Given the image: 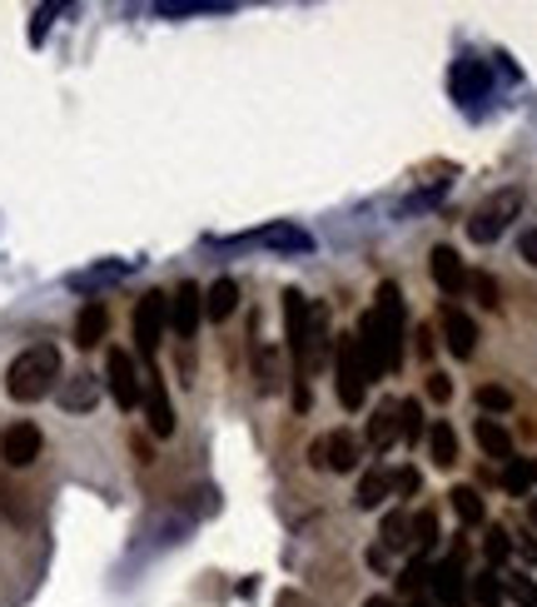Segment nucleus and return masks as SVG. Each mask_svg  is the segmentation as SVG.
Wrapping results in <instances>:
<instances>
[{
  "label": "nucleus",
  "mask_w": 537,
  "mask_h": 607,
  "mask_svg": "<svg viewBox=\"0 0 537 607\" xmlns=\"http://www.w3.org/2000/svg\"><path fill=\"white\" fill-rule=\"evenodd\" d=\"M374 299L378 304L363 314L359 334H353L369 379L398 374V363H403V294H398V284H378Z\"/></svg>",
  "instance_id": "1"
},
{
  "label": "nucleus",
  "mask_w": 537,
  "mask_h": 607,
  "mask_svg": "<svg viewBox=\"0 0 537 607\" xmlns=\"http://www.w3.org/2000/svg\"><path fill=\"white\" fill-rule=\"evenodd\" d=\"M60 384V349L55 344H30L25 354H15L5 369V394L15 404H40L50 398V388Z\"/></svg>",
  "instance_id": "2"
},
{
  "label": "nucleus",
  "mask_w": 537,
  "mask_h": 607,
  "mask_svg": "<svg viewBox=\"0 0 537 607\" xmlns=\"http://www.w3.org/2000/svg\"><path fill=\"white\" fill-rule=\"evenodd\" d=\"M369 369H363L359 359V339L353 334H344L339 349H334V388H339V404L344 409H363V398H369Z\"/></svg>",
  "instance_id": "3"
},
{
  "label": "nucleus",
  "mask_w": 537,
  "mask_h": 607,
  "mask_svg": "<svg viewBox=\"0 0 537 607\" xmlns=\"http://www.w3.org/2000/svg\"><path fill=\"white\" fill-rule=\"evenodd\" d=\"M517 210H523V195H517V189L492 195L488 205H478V214L467 220V239H473V245H492V239H498V234L517 220Z\"/></svg>",
  "instance_id": "4"
},
{
  "label": "nucleus",
  "mask_w": 537,
  "mask_h": 607,
  "mask_svg": "<svg viewBox=\"0 0 537 607\" xmlns=\"http://www.w3.org/2000/svg\"><path fill=\"white\" fill-rule=\"evenodd\" d=\"M164 329H170V294L150 289L140 304H135V349H140L145 359H154V354H160Z\"/></svg>",
  "instance_id": "5"
},
{
  "label": "nucleus",
  "mask_w": 537,
  "mask_h": 607,
  "mask_svg": "<svg viewBox=\"0 0 537 607\" xmlns=\"http://www.w3.org/2000/svg\"><path fill=\"white\" fill-rule=\"evenodd\" d=\"M105 388L115 398V409H140V394H145V374L135 369L129 349H110L105 354Z\"/></svg>",
  "instance_id": "6"
},
{
  "label": "nucleus",
  "mask_w": 537,
  "mask_h": 607,
  "mask_svg": "<svg viewBox=\"0 0 537 607\" xmlns=\"http://www.w3.org/2000/svg\"><path fill=\"white\" fill-rule=\"evenodd\" d=\"M428 597H433L438 607H473V593H467V572H463V548H458L453 558L433 562Z\"/></svg>",
  "instance_id": "7"
},
{
  "label": "nucleus",
  "mask_w": 537,
  "mask_h": 607,
  "mask_svg": "<svg viewBox=\"0 0 537 607\" xmlns=\"http://www.w3.org/2000/svg\"><path fill=\"white\" fill-rule=\"evenodd\" d=\"M40 448H46V433H40L30 419L11 423V429L0 433V463L5 468H30L40 458Z\"/></svg>",
  "instance_id": "8"
},
{
  "label": "nucleus",
  "mask_w": 537,
  "mask_h": 607,
  "mask_svg": "<svg viewBox=\"0 0 537 607\" xmlns=\"http://www.w3.org/2000/svg\"><path fill=\"white\" fill-rule=\"evenodd\" d=\"M309 458H314V468H328V473H353V468H359V438L344 433V429H334V433L319 438Z\"/></svg>",
  "instance_id": "9"
},
{
  "label": "nucleus",
  "mask_w": 537,
  "mask_h": 607,
  "mask_svg": "<svg viewBox=\"0 0 537 607\" xmlns=\"http://www.w3.org/2000/svg\"><path fill=\"white\" fill-rule=\"evenodd\" d=\"M140 404H145V419H150V433H154V438H170V433H175V404H170V394H164L160 369H145V394H140Z\"/></svg>",
  "instance_id": "10"
},
{
  "label": "nucleus",
  "mask_w": 537,
  "mask_h": 607,
  "mask_svg": "<svg viewBox=\"0 0 537 607\" xmlns=\"http://www.w3.org/2000/svg\"><path fill=\"white\" fill-rule=\"evenodd\" d=\"M448 85H453V100H458V106H483V100H488V90H492L488 65H483V60H473V55L458 60L453 75H448Z\"/></svg>",
  "instance_id": "11"
},
{
  "label": "nucleus",
  "mask_w": 537,
  "mask_h": 607,
  "mask_svg": "<svg viewBox=\"0 0 537 607\" xmlns=\"http://www.w3.org/2000/svg\"><path fill=\"white\" fill-rule=\"evenodd\" d=\"M199 319H204V294H199V284L185 280L175 294H170V329H175L179 339H195Z\"/></svg>",
  "instance_id": "12"
},
{
  "label": "nucleus",
  "mask_w": 537,
  "mask_h": 607,
  "mask_svg": "<svg viewBox=\"0 0 537 607\" xmlns=\"http://www.w3.org/2000/svg\"><path fill=\"white\" fill-rule=\"evenodd\" d=\"M428 269H433V284H438V289H444L448 299L467 289V269H463V259H458V249H453V245H433Z\"/></svg>",
  "instance_id": "13"
},
{
  "label": "nucleus",
  "mask_w": 537,
  "mask_h": 607,
  "mask_svg": "<svg viewBox=\"0 0 537 607\" xmlns=\"http://www.w3.org/2000/svg\"><path fill=\"white\" fill-rule=\"evenodd\" d=\"M444 339H448V354H453V359H473V349H478V324H473L463 309L448 304L444 309Z\"/></svg>",
  "instance_id": "14"
},
{
  "label": "nucleus",
  "mask_w": 537,
  "mask_h": 607,
  "mask_svg": "<svg viewBox=\"0 0 537 607\" xmlns=\"http://www.w3.org/2000/svg\"><path fill=\"white\" fill-rule=\"evenodd\" d=\"M105 329H110V309L100 299H90L80 314H75V344H80V349H100V344H105Z\"/></svg>",
  "instance_id": "15"
},
{
  "label": "nucleus",
  "mask_w": 537,
  "mask_h": 607,
  "mask_svg": "<svg viewBox=\"0 0 537 607\" xmlns=\"http://www.w3.org/2000/svg\"><path fill=\"white\" fill-rule=\"evenodd\" d=\"M254 239L268 245V249H284V255H309V249H314L309 230H299V224H268V230H259Z\"/></svg>",
  "instance_id": "16"
},
{
  "label": "nucleus",
  "mask_w": 537,
  "mask_h": 607,
  "mask_svg": "<svg viewBox=\"0 0 537 607\" xmlns=\"http://www.w3.org/2000/svg\"><path fill=\"white\" fill-rule=\"evenodd\" d=\"M473 438H478V448L488 458H498V463H508V458H513V433L502 429L498 419H478V423H473Z\"/></svg>",
  "instance_id": "17"
},
{
  "label": "nucleus",
  "mask_w": 537,
  "mask_h": 607,
  "mask_svg": "<svg viewBox=\"0 0 537 607\" xmlns=\"http://www.w3.org/2000/svg\"><path fill=\"white\" fill-rule=\"evenodd\" d=\"M95 398H100V379L95 374H71L65 379V388H60V404H65L71 413L95 409Z\"/></svg>",
  "instance_id": "18"
},
{
  "label": "nucleus",
  "mask_w": 537,
  "mask_h": 607,
  "mask_svg": "<svg viewBox=\"0 0 537 607\" xmlns=\"http://www.w3.org/2000/svg\"><path fill=\"white\" fill-rule=\"evenodd\" d=\"M384 498H394V473L378 463V468H369V473H363V483H359V508H369V513H374V508H384Z\"/></svg>",
  "instance_id": "19"
},
{
  "label": "nucleus",
  "mask_w": 537,
  "mask_h": 607,
  "mask_svg": "<svg viewBox=\"0 0 537 607\" xmlns=\"http://www.w3.org/2000/svg\"><path fill=\"white\" fill-rule=\"evenodd\" d=\"M239 309V284L234 280H214L210 294H204V319H214V324H224V319Z\"/></svg>",
  "instance_id": "20"
},
{
  "label": "nucleus",
  "mask_w": 537,
  "mask_h": 607,
  "mask_svg": "<svg viewBox=\"0 0 537 607\" xmlns=\"http://www.w3.org/2000/svg\"><path fill=\"white\" fill-rule=\"evenodd\" d=\"M428 454H433V463L438 468H453L458 463V433H453V423H433L428 429Z\"/></svg>",
  "instance_id": "21"
},
{
  "label": "nucleus",
  "mask_w": 537,
  "mask_h": 607,
  "mask_svg": "<svg viewBox=\"0 0 537 607\" xmlns=\"http://www.w3.org/2000/svg\"><path fill=\"white\" fill-rule=\"evenodd\" d=\"M438 537H444V533H438V513H433V508H423V513L409 518V543L419 548V558L438 548Z\"/></svg>",
  "instance_id": "22"
},
{
  "label": "nucleus",
  "mask_w": 537,
  "mask_h": 607,
  "mask_svg": "<svg viewBox=\"0 0 537 607\" xmlns=\"http://www.w3.org/2000/svg\"><path fill=\"white\" fill-rule=\"evenodd\" d=\"M448 498H453V513H458V523H463V528H478L483 518H488V508H483L478 488H467V483H458Z\"/></svg>",
  "instance_id": "23"
},
{
  "label": "nucleus",
  "mask_w": 537,
  "mask_h": 607,
  "mask_svg": "<svg viewBox=\"0 0 537 607\" xmlns=\"http://www.w3.org/2000/svg\"><path fill=\"white\" fill-rule=\"evenodd\" d=\"M394 438H398V404L394 409L384 404V409H374V419H369V444H374V454H384Z\"/></svg>",
  "instance_id": "24"
},
{
  "label": "nucleus",
  "mask_w": 537,
  "mask_h": 607,
  "mask_svg": "<svg viewBox=\"0 0 537 607\" xmlns=\"http://www.w3.org/2000/svg\"><path fill=\"white\" fill-rule=\"evenodd\" d=\"M467 593H473V603L478 607H502L508 603V597H502V572H478V578H473V583H467Z\"/></svg>",
  "instance_id": "25"
},
{
  "label": "nucleus",
  "mask_w": 537,
  "mask_h": 607,
  "mask_svg": "<svg viewBox=\"0 0 537 607\" xmlns=\"http://www.w3.org/2000/svg\"><path fill=\"white\" fill-rule=\"evenodd\" d=\"M502 488L513 493V498H527V488H533V458H508L502 463Z\"/></svg>",
  "instance_id": "26"
},
{
  "label": "nucleus",
  "mask_w": 537,
  "mask_h": 607,
  "mask_svg": "<svg viewBox=\"0 0 537 607\" xmlns=\"http://www.w3.org/2000/svg\"><path fill=\"white\" fill-rule=\"evenodd\" d=\"M398 438L409 448L423 438V404L419 398H403V404H398Z\"/></svg>",
  "instance_id": "27"
},
{
  "label": "nucleus",
  "mask_w": 537,
  "mask_h": 607,
  "mask_svg": "<svg viewBox=\"0 0 537 607\" xmlns=\"http://www.w3.org/2000/svg\"><path fill=\"white\" fill-rule=\"evenodd\" d=\"M378 537H384V543H378V548H384V553L413 548V543H409V513H403V508H394V513L384 518V533H378Z\"/></svg>",
  "instance_id": "28"
},
{
  "label": "nucleus",
  "mask_w": 537,
  "mask_h": 607,
  "mask_svg": "<svg viewBox=\"0 0 537 607\" xmlns=\"http://www.w3.org/2000/svg\"><path fill=\"white\" fill-rule=\"evenodd\" d=\"M502 597L517 607H537V583L527 572H502Z\"/></svg>",
  "instance_id": "29"
},
{
  "label": "nucleus",
  "mask_w": 537,
  "mask_h": 607,
  "mask_svg": "<svg viewBox=\"0 0 537 607\" xmlns=\"http://www.w3.org/2000/svg\"><path fill=\"white\" fill-rule=\"evenodd\" d=\"M483 558H488L492 572H498V562L513 558V533H508V528H488V533H483Z\"/></svg>",
  "instance_id": "30"
},
{
  "label": "nucleus",
  "mask_w": 537,
  "mask_h": 607,
  "mask_svg": "<svg viewBox=\"0 0 537 607\" xmlns=\"http://www.w3.org/2000/svg\"><path fill=\"white\" fill-rule=\"evenodd\" d=\"M428 583H433V562L428 558H413L409 568H403V578H398V587H403L409 597H423L428 593Z\"/></svg>",
  "instance_id": "31"
},
{
  "label": "nucleus",
  "mask_w": 537,
  "mask_h": 607,
  "mask_svg": "<svg viewBox=\"0 0 537 607\" xmlns=\"http://www.w3.org/2000/svg\"><path fill=\"white\" fill-rule=\"evenodd\" d=\"M478 409L483 413H508V409H513V394H508L502 384H483L478 388Z\"/></svg>",
  "instance_id": "32"
},
{
  "label": "nucleus",
  "mask_w": 537,
  "mask_h": 607,
  "mask_svg": "<svg viewBox=\"0 0 537 607\" xmlns=\"http://www.w3.org/2000/svg\"><path fill=\"white\" fill-rule=\"evenodd\" d=\"M467 289H473V299L483 304V309H498V280L492 274H467Z\"/></svg>",
  "instance_id": "33"
},
{
  "label": "nucleus",
  "mask_w": 537,
  "mask_h": 607,
  "mask_svg": "<svg viewBox=\"0 0 537 607\" xmlns=\"http://www.w3.org/2000/svg\"><path fill=\"white\" fill-rule=\"evenodd\" d=\"M0 513L11 518V523H25V518H30V513H25V503H21V493H15L5 479H0Z\"/></svg>",
  "instance_id": "34"
},
{
  "label": "nucleus",
  "mask_w": 537,
  "mask_h": 607,
  "mask_svg": "<svg viewBox=\"0 0 537 607\" xmlns=\"http://www.w3.org/2000/svg\"><path fill=\"white\" fill-rule=\"evenodd\" d=\"M394 493H398V498H413V493H419V468H398V473H394Z\"/></svg>",
  "instance_id": "35"
},
{
  "label": "nucleus",
  "mask_w": 537,
  "mask_h": 607,
  "mask_svg": "<svg viewBox=\"0 0 537 607\" xmlns=\"http://www.w3.org/2000/svg\"><path fill=\"white\" fill-rule=\"evenodd\" d=\"M204 11L220 15L224 5H199V0H185V5H175V0H170V5H160V15H204Z\"/></svg>",
  "instance_id": "36"
},
{
  "label": "nucleus",
  "mask_w": 537,
  "mask_h": 607,
  "mask_svg": "<svg viewBox=\"0 0 537 607\" xmlns=\"http://www.w3.org/2000/svg\"><path fill=\"white\" fill-rule=\"evenodd\" d=\"M428 398H433V404H448V398H453V384H448V374H428Z\"/></svg>",
  "instance_id": "37"
},
{
  "label": "nucleus",
  "mask_w": 537,
  "mask_h": 607,
  "mask_svg": "<svg viewBox=\"0 0 537 607\" xmlns=\"http://www.w3.org/2000/svg\"><path fill=\"white\" fill-rule=\"evenodd\" d=\"M523 259L537 269V230H527V234H523Z\"/></svg>",
  "instance_id": "38"
},
{
  "label": "nucleus",
  "mask_w": 537,
  "mask_h": 607,
  "mask_svg": "<svg viewBox=\"0 0 537 607\" xmlns=\"http://www.w3.org/2000/svg\"><path fill=\"white\" fill-rule=\"evenodd\" d=\"M513 548H517V553H523V558H527V562H537V537H527V533H523V543H513Z\"/></svg>",
  "instance_id": "39"
},
{
  "label": "nucleus",
  "mask_w": 537,
  "mask_h": 607,
  "mask_svg": "<svg viewBox=\"0 0 537 607\" xmlns=\"http://www.w3.org/2000/svg\"><path fill=\"white\" fill-rule=\"evenodd\" d=\"M369 562H374L378 572H388V553L384 548H369Z\"/></svg>",
  "instance_id": "40"
},
{
  "label": "nucleus",
  "mask_w": 537,
  "mask_h": 607,
  "mask_svg": "<svg viewBox=\"0 0 537 607\" xmlns=\"http://www.w3.org/2000/svg\"><path fill=\"white\" fill-rule=\"evenodd\" d=\"M363 607H398V603H394V597H384V593H374V597H369V603H363Z\"/></svg>",
  "instance_id": "41"
},
{
  "label": "nucleus",
  "mask_w": 537,
  "mask_h": 607,
  "mask_svg": "<svg viewBox=\"0 0 537 607\" xmlns=\"http://www.w3.org/2000/svg\"><path fill=\"white\" fill-rule=\"evenodd\" d=\"M409 607H438V603H433V597H428V593H423V597H413V603H409Z\"/></svg>",
  "instance_id": "42"
},
{
  "label": "nucleus",
  "mask_w": 537,
  "mask_h": 607,
  "mask_svg": "<svg viewBox=\"0 0 537 607\" xmlns=\"http://www.w3.org/2000/svg\"><path fill=\"white\" fill-rule=\"evenodd\" d=\"M527 523H533V528H537V498H533V503H527Z\"/></svg>",
  "instance_id": "43"
},
{
  "label": "nucleus",
  "mask_w": 537,
  "mask_h": 607,
  "mask_svg": "<svg viewBox=\"0 0 537 607\" xmlns=\"http://www.w3.org/2000/svg\"><path fill=\"white\" fill-rule=\"evenodd\" d=\"M533 483H537V458H533Z\"/></svg>",
  "instance_id": "44"
}]
</instances>
